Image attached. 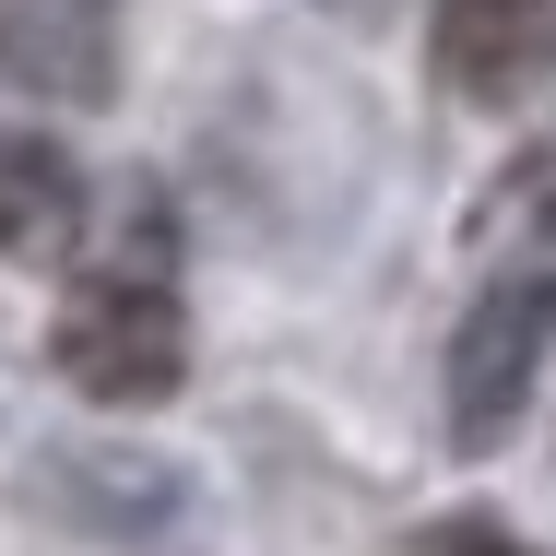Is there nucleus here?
<instances>
[{"mask_svg": "<svg viewBox=\"0 0 556 556\" xmlns=\"http://www.w3.org/2000/svg\"><path fill=\"white\" fill-rule=\"evenodd\" d=\"M343 12H379V0H343Z\"/></svg>", "mask_w": 556, "mask_h": 556, "instance_id": "obj_8", "label": "nucleus"}, {"mask_svg": "<svg viewBox=\"0 0 556 556\" xmlns=\"http://www.w3.org/2000/svg\"><path fill=\"white\" fill-rule=\"evenodd\" d=\"M427 556H533V545L497 533V521H450V533H427Z\"/></svg>", "mask_w": 556, "mask_h": 556, "instance_id": "obj_7", "label": "nucleus"}, {"mask_svg": "<svg viewBox=\"0 0 556 556\" xmlns=\"http://www.w3.org/2000/svg\"><path fill=\"white\" fill-rule=\"evenodd\" d=\"M439 84L473 108H533L556 84V0H439Z\"/></svg>", "mask_w": 556, "mask_h": 556, "instance_id": "obj_3", "label": "nucleus"}, {"mask_svg": "<svg viewBox=\"0 0 556 556\" xmlns=\"http://www.w3.org/2000/svg\"><path fill=\"white\" fill-rule=\"evenodd\" d=\"M556 332V273H497L473 296V320L450 332V439L462 450H497L533 403V367H545Z\"/></svg>", "mask_w": 556, "mask_h": 556, "instance_id": "obj_2", "label": "nucleus"}, {"mask_svg": "<svg viewBox=\"0 0 556 556\" xmlns=\"http://www.w3.org/2000/svg\"><path fill=\"white\" fill-rule=\"evenodd\" d=\"M473 249H485L497 273H556V142H545V154H521V166L485 190Z\"/></svg>", "mask_w": 556, "mask_h": 556, "instance_id": "obj_6", "label": "nucleus"}, {"mask_svg": "<svg viewBox=\"0 0 556 556\" xmlns=\"http://www.w3.org/2000/svg\"><path fill=\"white\" fill-rule=\"evenodd\" d=\"M0 72L36 84V96H108L118 0H0Z\"/></svg>", "mask_w": 556, "mask_h": 556, "instance_id": "obj_4", "label": "nucleus"}, {"mask_svg": "<svg viewBox=\"0 0 556 556\" xmlns=\"http://www.w3.org/2000/svg\"><path fill=\"white\" fill-rule=\"evenodd\" d=\"M178 367H190V320H178V285L154 273V249L130 273H96L60 308V379L84 403H166Z\"/></svg>", "mask_w": 556, "mask_h": 556, "instance_id": "obj_1", "label": "nucleus"}, {"mask_svg": "<svg viewBox=\"0 0 556 556\" xmlns=\"http://www.w3.org/2000/svg\"><path fill=\"white\" fill-rule=\"evenodd\" d=\"M84 225V166L48 130H0V261H48Z\"/></svg>", "mask_w": 556, "mask_h": 556, "instance_id": "obj_5", "label": "nucleus"}]
</instances>
